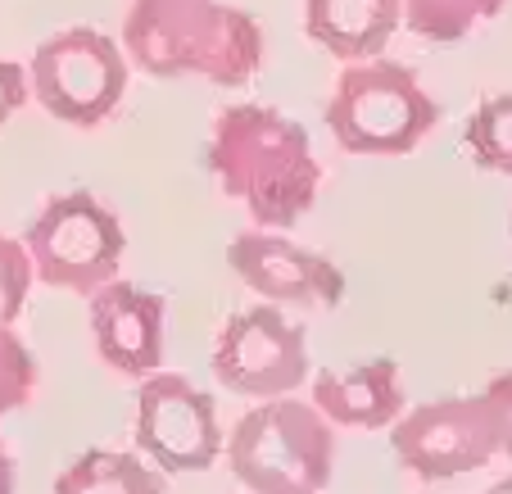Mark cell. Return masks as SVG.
Here are the masks:
<instances>
[{
    "mask_svg": "<svg viewBox=\"0 0 512 494\" xmlns=\"http://www.w3.org/2000/svg\"><path fill=\"white\" fill-rule=\"evenodd\" d=\"M485 408L494 417V436H499V454L512 458V372H499L490 386L481 390Z\"/></svg>",
    "mask_w": 512,
    "mask_h": 494,
    "instance_id": "19",
    "label": "cell"
},
{
    "mask_svg": "<svg viewBox=\"0 0 512 494\" xmlns=\"http://www.w3.org/2000/svg\"><path fill=\"white\" fill-rule=\"evenodd\" d=\"M331 463V422L290 395L259 399L227 440V467L254 494H322Z\"/></svg>",
    "mask_w": 512,
    "mask_h": 494,
    "instance_id": "3",
    "label": "cell"
},
{
    "mask_svg": "<svg viewBox=\"0 0 512 494\" xmlns=\"http://www.w3.org/2000/svg\"><path fill=\"white\" fill-rule=\"evenodd\" d=\"M23 245L32 259V277H41L55 291L91 295L96 286L114 281L127 236L114 209H105L91 191H68L32 218Z\"/></svg>",
    "mask_w": 512,
    "mask_h": 494,
    "instance_id": "5",
    "label": "cell"
},
{
    "mask_svg": "<svg viewBox=\"0 0 512 494\" xmlns=\"http://www.w3.org/2000/svg\"><path fill=\"white\" fill-rule=\"evenodd\" d=\"M28 91L50 118L96 127L123 105L127 55L96 28H68L41 41L28 64Z\"/></svg>",
    "mask_w": 512,
    "mask_h": 494,
    "instance_id": "6",
    "label": "cell"
},
{
    "mask_svg": "<svg viewBox=\"0 0 512 494\" xmlns=\"http://www.w3.org/2000/svg\"><path fill=\"white\" fill-rule=\"evenodd\" d=\"M32 291V259L28 245L0 236V327H14L23 313V300Z\"/></svg>",
    "mask_w": 512,
    "mask_h": 494,
    "instance_id": "18",
    "label": "cell"
},
{
    "mask_svg": "<svg viewBox=\"0 0 512 494\" xmlns=\"http://www.w3.org/2000/svg\"><path fill=\"white\" fill-rule=\"evenodd\" d=\"M508 0H404V28L422 41H463L476 23L494 19Z\"/></svg>",
    "mask_w": 512,
    "mask_h": 494,
    "instance_id": "15",
    "label": "cell"
},
{
    "mask_svg": "<svg viewBox=\"0 0 512 494\" xmlns=\"http://www.w3.org/2000/svg\"><path fill=\"white\" fill-rule=\"evenodd\" d=\"M213 377L227 390L245 399H277L295 395L304 377H309V345H304V327L286 318L281 309L263 304V309H241L227 318V327L213 340Z\"/></svg>",
    "mask_w": 512,
    "mask_h": 494,
    "instance_id": "7",
    "label": "cell"
},
{
    "mask_svg": "<svg viewBox=\"0 0 512 494\" xmlns=\"http://www.w3.org/2000/svg\"><path fill=\"white\" fill-rule=\"evenodd\" d=\"M55 494H164V476L150 472V463L136 454L87 449L78 463L59 472Z\"/></svg>",
    "mask_w": 512,
    "mask_h": 494,
    "instance_id": "14",
    "label": "cell"
},
{
    "mask_svg": "<svg viewBox=\"0 0 512 494\" xmlns=\"http://www.w3.org/2000/svg\"><path fill=\"white\" fill-rule=\"evenodd\" d=\"M404 23V0H309L304 32L336 59H377Z\"/></svg>",
    "mask_w": 512,
    "mask_h": 494,
    "instance_id": "13",
    "label": "cell"
},
{
    "mask_svg": "<svg viewBox=\"0 0 512 494\" xmlns=\"http://www.w3.org/2000/svg\"><path fill=\"white\" fill-rule=\"evenodd\" d=\"M390 449L399 467H408L422 481H449L485 467L499 454L494 417L481 395L435 399L417 404L413 413H399L390 422Z\"/></svg>",
    "mask_w": 512,
    "mask_h": 494,
    "instance_id": "8",
    "label": "cell"
},
{
    "mask_svg": "<svg viewBox=\"0 0 512 494\" xmlns=\"http://www.w3.org/2000/svg\"><path fill=\"white\" fill-rule=\"evenodd\" d=\"M123 55L150 78H204L245 87L263 68V28L223 0H132Z\"/></svg>",
    "mask_w": 512,
    "mask_h": 494,
    "instance_id": "2",
    "label": "cell"
},
{
    "mask_svg": "<svg viewBox=\"0 0 512 494\" xmlns=\"http://www.w3.org/2000/svg\"><path fill=\"white\" fill-rule=\"evenodd\" d=\"M313 408L336 427H358V431H377L390 427L404 413V381H399L395 359H372L363 368L336 372V377L313 381Z\"/></svg>",
    "mask_w": 512,
    "mask_h": 494,
    "instance_id": "12",
    "label": "cell"
},
{
    "mask_svg": "<svg viewBox=\"0 0 512 494\" xmlns=\"http://www.w3.org/2000/svg\"><path fill=\"white\" fill-rule=\"evenodd\" d=\"M28 96V68H19L14 59H0V127L19 114Z\"/></svg>",
    "mask_w": 512,
    "mask_h": 494,
    "instance_id": "20",
    "label": "cell"
},
{
    "mask_svg": "<svg viewBox=\"0 0 512 494\" xmlns=\"http://www.w3.org/2000/svg\"><path fill=\"white\" fill-rule=\"evenodd\" d=\"M209 168L259 227H295L322 191V164L300 123L268 105H232L209 136Z\"/></svg>",
    "mask_w": 512,
    "mask_h": 494,
    "instance_id": "1",
    "label": "cell"
},
{
    "mask_svg": "<svg viewBox=\"0 0 512 494\" xmlns=\"http://www.w3.org/2000/svg\"><path fill=\"white\" fill-rule=\"evenodd\" d=\"M0 494H14V458L0 445Z\"/></svg>",
    "mask_w": 512,
    "mask_h": 494,
    "instance_id": "21",
    "label": "cell"
},
{
    "mask_svg": "<svg viewBox=\"0 0 512 494\" xmlns=\"http://www.w3.org/2000/svg\"><path fill=\"white\" fill-rule=\"evenodd\" d=\"M91 336L114 372L150 377L164 363V300L132 281H105L91 291Z\"/></svg>",
    "mask_w": 512,
    "mask_h": 494,
    "instance_id": "11",
    "label": "cell"
},
{
    "mask_svg": "<svg viewBox=\"0 0 512 494\" xmlns=\"http://www.w3.org/2000/svg\"><path fill=\"white\" fill-rule=\"evenodd\" d=\"M467 150L490 173H512V91L476 105L467 118Z\"/></svg>",
    "mask_w": 512,
    "mask_h": 494,
    "instance_id": "16",
    "label": "cell"
},
{
    "mask_svg": "<svg viewBox=\"0 0 512 494\" xmlns=\"http://www.w3.org/2000/svg\"><path fill=\"white\" fill-rule=\"evenodd\" d=\"M440 123V105L408 64L354 59L327 100V127L349 155H408Z\"/></svg>",
    "mask_w": 512,
    "mask_h": 494,
    "instance_id": "4",
    "label": "cell"
},
{
    "mask_svg": "<svg viewBox=\"0 0 512 494\" xmlns=\"http://www.w3.org/2000/svg\"><path fill=\"white\" fill-rule=\"evenodd\" d=\"M37 390V359L14 327H0V417L23 408Z\"/></svg>",
    "mask_w": 512,
    "mask_h": 494,
    "instance_id": "17",
    "label": "cell"
},
{
    "mask_svg": "<svg viewBox=\"0 0 512 494\" xmlns=\"http://www.w3.org/2000/svg\"><path fill=\"white\" fill-rule=\"evenodd\" d=\"M232 272L268 304H295V309H336L345 300V272L331 259L290 245L281 236L241 232L227 245Z\"/></svg>",
    "mask_w": 512,
    "mask_h": 494,
    "instance_id": "10",
    "label": "cell"
},
{
    "mask_svg": "<svg viewBox=\"0 0 512 494\" xmlns=\"http://www.w3.org/2000/svg\"><path fill=\"white\" fill-rule=\"evenodd\" d=\"M136 445L159 472H209L223 454L213 395L177 372H150L136 390Z\"/></svg>",
    "mask_w": 512,
    "mask_h": 494,
    "instance_id": "9",
    "label": "cell"
},
{
    "mask_svg": "<svg viewBox=\"0 0 512 494\" xmlns=\"http://www.w3.org/2000/svg\"><path fill=\"white\" fill-rule=\"evenodd\" d=\"M485 494H512V472L503 476V481H494V485H490V490H485Z\"/></svg>",
    "mask_w": 512,
    "mask_h": 494,
    "instance_id": "22",
    "label": "cell"
}]
</instances>
